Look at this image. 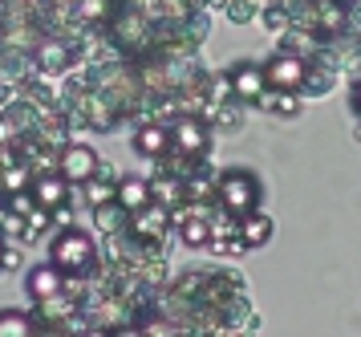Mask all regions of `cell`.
<instances>
[{
  "mask_svg": "<svg viewBox=\"0 0 361 337\" xmlns=\"http://www.w3.org/2000/svg\"><path fill=\"white\" fill-rule=\"evenodd\" d=\"M49 260L66 276H90V273H94V264H98V244H94L90 232L66 224L57 236H53V244H49Z\"/></svg>",
  "mask_w": 361,
  "mask_h": 337,
  "instance_id": "obj_1",
  "label": "cell"
},
{
  "mask_svg": "<svg viewBox=\"0 0 361 337\" xmlns=\"http://www.w3.org/2000/svg\"><path fill=\"white\" fill-rule=\"evenodd\" d=\"M260 199H264L260 179L244 167H228V171L215 175V203H219L224 215H244V211L260 208Z\"/></svg>",
  "mask_w": 361,
  "mask_h": 337,
  "instance_id": "obj_2",
  "label": "cell"
},
{
  "mask_svg": "<svg viewBox=\"0 0 361 337\" xmlns=\"http://www.w3.org/2000/svg\"><path fill=\"white\" fill-rule=\"evenodd\" d=\"M305 73H309V57H300L293 49H280V53H272V57L264 61V81H268V90H296V94H300Z\"/></svg>",
  "mask_w": 361,
  "mask_h": 337,
  "instance_id": "obj_3",
  "label": "cell"
},
{
  "mask_svg": "<svg viewBox=\"0 0 361 337\" xmlns=\"http://www.w3.org/2000/svg\"><path fill=\"white\" fill-rule=\"evenodd\" d=\"M126 232H130L134 240L142 244H154V248H163L166 232H171V211L163 208V203H142L138 211H130V224H126Z\"/></svg>",
  "mask_w": 361,
  "mask_h": 337,
  "instance_id": "obj_4",
  "label": "cell"
},
{
  "mask_svg": "<svg viewBox=\"0 0 361 337\" xmlns=\"http://www.w3.org/2000/svg\"><path fill=\"white\" fill-rule=\"evenodd\" d=\"M171 146L183 150V155H207V150H212V126H207V118H199V114L175 118V126H171Z\"/></svg>",
  "mask_w": 361,
  "mask_h": 337,
  "instance_id": "obj_5",
  "label": "cell"
},
{
  "mask_svg": "<svg viewBox=\"0 0 361 337\" xmlns=\"http://www.w3.org/2000/svg\"><path fill=\"white\" fill-rule=\"evenodd\" d=\"M98 150L85 143H66L57 150V175L66 179V183H85V179L98 171Z\"/></svg>",
  "mask_w": 361,
  "mask_h": 337,
  "instance_id": "obj_6",
  "label": "cell"
},
{
  "mask_svg": "<svg viewBox=\"0 0 361 337\" xmlns=\"http://www.w3.org/2000/svg\"><path fill=\"white\" fill-rule=\"evenodd\" d=\"M29 195H33L37 208H61V203H69V183L57 171H33V179H29Z\"/></svg>",
  "mask_w": 361,
  "mask_h": 337,
  "instance_id": "obj_7",
  "label": "cell"
},
{
  "mask_svg": "<svg viewBox=\"0 0 361 337\" xmlns=\"http://www.w3.org/2000/svg\"><path fill=\"white\" fill-rule=\"evenodd\" d=\"M228 73H231V97H235V102H256V97L268 90L264 65H256V61H235Z\"/></svg>",
  "mask_w": 361,
  "mask_h": 337,
  "instance_id": "obj_8",
  "label": "cell"
},
{
  "mask_svg": "<svg viewBox=\"0 0 361 337\" xmlns=\"http://www.w3.org/2000/svg\"><path fill=\"white\" fill-rule=\"evenodd\" d=\"M134 150L154 162L166 159L171 155V126L166 122H142V126L134 130Z\"/></svg>",
  "mask_w": 361,
  "mask_h": 337,
  "instance_id": "obj_9",
  "label": "cell"
},
{
  "mask_svg": "<svg viewBox=\"0 0 361 337\" xmlns=\"http://www.w3.org/2000/svg\"><path fill=\"white\" fill-rule=\"evenodd\" d=\"M61 285H66V273L57 268V264H33L29 268V280H25V289H29V301H45V297H53V292H61Z\"/></svg>",
  "mask_w": 361,
  "mask_h": 337,
  "instance_id": "obj_10",
  "label": "cell"
},
{
  "mask_svg": "<svg viewBox=\"0 0 361 337\" xmlns=\"http://www.w3.org/2000/svg\"><path fill=\"white\" fill-rule=\"evenodd\" d=\"M235 232H240L244 248H264V244L272 240V215H264L260 208H252L244 215H235Z\"/></svg>",
  "mask_w": 361,
  "mask_h": 337,
  "instance_id": "obj_11",
  "label": "cell"
},
{
  "mask_svg": "<svg viewBox=\"0 0 361 337\" xmlns=\"http://www.w3.org/2000/svg\"><path fill=\"white\" fill-rule=\"evenodd\" d=\"M37 69H45V73H69L73 69V45L61 41V37L41 41V49H37Z\"/></svg>",
  "mask_w": 361,
  "mask_h": 337,
  "instance_id": "obj_12",
  "label": "cell"
},
{
  "mask_svg": "<svg viewBox=\"0 0 361 337\" xmlns=\"http://www.w3.org/2000/svg\"><path fill=\"white\" fill-rule=\"evenodd\" d=\"M252 106H260V110L276 114V118H296V114L305 110V97L296 94V90H264Z\"/></svg>",
  "mask_w": 361,
  "mask_h": 337,
  "instance_id": "obj_13",
  "label": "cell"
},
{
  "mask_svg": "<svg viewBox=\"0 0 361 337\" xmlns=\"http://www.w3.org/2000/svg\"><path fill=\"white\" fill-rule=\"evenodd\" d=\"M114 199H118L126 211H138L142 203H150V179H142V175L118 179V195H114Z\"/></svg>",
  "mask_w": 361,
  "mask_h": 337,
  "instance_id": "obj_14",
  "label": "cell"
},
{
  "mask_svg": "<svg viewBox=\"0 0 361 337\" xmlns=\"http://www.w3.org/2000/svg\"><path fill=\"white\" fill-rule=\"evenodd\" d=\"M41 333L37 329V317L29 309H0V337H33Z\"/></svg>",
  "mask_w": 361,
  "mask_h": 337,
  "instance_id": "obj_15",
  "label": "cell"
},
{
  "mask_svg": "<svg viewBox=\"0 0 361 337\" xmlns=\"http://www.w3.org/2000/svg\"><path fill=\"white\" fill-rule=\"evenodd\" d=\"M94 211V224L106 232V236H114V232H122V227L130 224V211L122 208L118 199H110V203H98V208H90Z\"/></svg>",
  "mask_w": 361,
  "mask_h": 337,
  "instance_id": "obj_16",
  "label": "cell"
},
{
  "mask_svg": "<svg viewBox=\"0 0 361 337\" xmlns=\"http://www.w3.org/2000/svg\"><path fill=\"white\" fill-rule=\"evenodd\" d=\"M260 25L272 37H284L293 29V16H288V4H260Z\"/></svg>",
  "mask_w": 361,
  "mask_h": 337,
  "instance_id": "obj_17",
  "label": "cell"
},
{
  "mask_svg": "<svg viewBox=\"0 0 361 337\" xmlns=\"http://www.w3.org/2000/svg\"><path fill=\"white\" fill-rule=\"evenodd\" d=\"M333 69H321V65L309 61V73H305V85H300V94L305 97H325L329 90H333Z\"/></svg>",
  "mask_w": 361,
  "mask_h": 337,
  "instance_id": "obj_18",
  "label": "cell"
},
{
  "mask_svg": "<svg viewBox=\"0 0 361 337\" xmlns=\"http://www.w3.org/2000/svg\"><path fill=\"white\" fill-rule=\"evenodd\" d=\"M224 8H228V16L235 20V25H247V20L260 16V0H228Z\"/></svg>",
  "mask_w": 361,
  "mask_h": 337,
  "instance_id": "obj_19",
  "label": "cell"
},
{
  "mask_svg": "<svg viewBox=\"0 0 361 337\" xmlns=\"http://www.w3.org/2000/svg\"><path fill=\"white\" fill-rule=\"evenodd\" d=\"M0 268H20V244H4L0 248Z\"/></svg>",
  "mask_w": 361,
  "mask_h": 337,
  "instance_id": "obj_20",
  "label": "cell"
},
{
  "mask_svg": "<svg viewBox=\"0 0 361 337\" xmlns=\"http://www.w3.org/2000/svg\"><path fill=\"white\" fill-rule=\"evenodd\" d=\"M349 102H353V110L361 114V81H357V85H353V94H349Z\"/></svg>",
  "mask_w": 361,
  "mask_h": 337,
  "instance_id": "obj_21",
  "label": "cell"
},
{
  "mask_svg": "<svg viewBox=\"0 0 361 337\" xmlns=\"http://www.w3.org/2000/svg\"><path fill=\"white\" fill-rule=\"evenodd\" d=\"M203 4H228V0H203Z\"/></svg>",
  "mask_w": 361,
  "mask_h": 337,
  "instance_id": "obj_22",
  "label": "cell"
},
{
  "mask_svg": "<svg viewBox=\"0 0 361 337\" xmlns=\"http://www.w3.org/2000/svg\"><path fill=\"white\" fill-rule=\"evenodd\" d=\"M357 143H361V126H357Z\"/></svg>",
  "mask_w": 361,
  "mask_h": 337,
  "instance_id": "obj_23",
  "label": "cell"
},
{
  "mask_svg": "<svg viewBox=\"0 0 361 337\" xmlns=\"http://www.w3.org/2000/svg\"><path fill=\"white\" fill-rule=\"evenodd\" d=\"M0 248H4V240H0Z\"/></svg>",
  "mask_w": 361,
  "mask_h": 337,
  "instance_id": "obj_24",
  "label": "cell"
}]
</instances>
